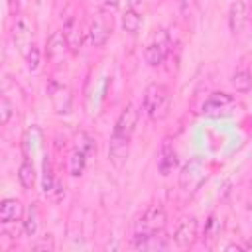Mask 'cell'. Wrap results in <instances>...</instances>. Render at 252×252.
Segmentation results:
<instances>
[{
  "label": "cell",
  "mask_w": 252,
  "mask_h": 252,
  "mask_svg": "<svg viewBox=\"0 0 252 252\" xmlns=\"http://www.w3.org/2000/svg\"><path fill=\"white\" fill-rule=\"evenodd\" d=\"M24 219V205L18 199H4L0 203V222L10 224Z\"/></svg>",
  "instance_id": "15"
},
{
  "label": "cell",
  "mask_w": 252,
  "mask_h": 252,
  "mask_svg": "<svg viewBox=\"0 0 252 252\" xmlns=\"http://www.w3.org/2000/svg\"><path fill=\"white\" fill-rule=\"evenodd\" d=\"M248 22V12H246V4L244 0H234L228 8V26H230V32L234 35H238L244 26Z\"/></svg>",
  "instance_id": "11"
},
{
  "label": "cell",
  "mask_w": 252,
  "mask_h": 252,
  "mask_svg": "<svg viewBox=\"0 0 252 252\" xmlns=\"http://www.w3.org/2000/svg\"><path fill=\"white\" fill-rule=\"evenodd\" d=\"M55 177H53V167H51V161H49V158L45 156V159H43V193H45V197L51 193V189H53V185H55Z\"/></svg>",
  "instance_id": "23"
},
{
  "label": "cell",
  "mask_w": 252,
  "mask_h": 252,
  "mask_svg": "<svg viewBox=\"0 0 252 252\" xmlns=\"http://www.w3.org/2000/svg\"><path fill=\"white\" fill-rule=\"evenodd\" d=\"M197 240V219L195 217H183L173 232V242L179 248H189Z\"/></svg>",
  "instance_id": "7"
},
{
  "label": "cell",
  "mask_w": 252,
  "mask_h": 252,
  "mask_svg": "<svg viewBox=\"0 0 252 252\" xmlns=\"http://www.w3.org/2000/svg\"><path fill=\"white\" fill-rule=\"evenodd\" d=\"M12 39H14V45L18 47V51L22 55H26L30 51V47L33 45V41H32V28L28 26L26 20H18L16 22L14 32H12Z\"/></svg>",
  "instance_id": "12"
},
{
  "label": "cell",
  "mask_w": 252,
  "mask_h": 252,
  "mask_svg": "<svg viewBox=\"0 0 252 252\" xmlns=\"http://www.w3.org/2000/svg\"><path fill=\"white\" fill-rule=\"evenodd\" d=\"M138 118H140L138 108H136L134 104H126V106L120 110L112 132H116V134H120V136L132 138V134H134V130H136V126H138Z\"/></svg>",
  "instance_id": "8"
},
{
  "label": "cell",
  "mask_w": 252,
  "mask_h": 252,
  "mask_svg": "<svg viewBox=\"0 0 252 252\" xmlns=\"http://www.w3.org/2000/svg\"><path fill=\"white\" fill-rule=\"evenodd\" d=\"M128 156H130V138L112 132L110 142H108V161L116 169H122L124 163L128 161Z\"/></svg>",
  "instance_id": "6"
},
{
  "label": "cell",
  "mask_w": 252,
  "mask_h": 252,
  "mask_svg": "<svg viewBox=\"0 0 252 252\" xmlns=\"http://www.w3.org/2000/svg\"><path fill=\"white\" fill-rule=\"evenodd\" d=\"M203 181V167L199 159H191L183 165L181 173H179V187L183 191H195L199 187V183Z\"/></svg>",
  "instance_id": "9"
},
{
  "label": "cell",
  "mask_w": 252,
  "mask_h": 252,
  "mask_svg": "<svg viewBox=\"0 0 252 252\" xmlns=\"http://www.w3.org/2000/svg\"><path fill=\"white\" fill-rule=\"evenodd\" d=\"M69 45H67V39L63 35V30L61 32H53L49 37H47V45H45V53H47V59L51 61H61L67 53Z\"/></svg>",
  "instance_id": "13"
},
{
  "label": "cell",
  "mask_w": 252,
  "mask_h": 252,
  "mask_svg": "<svg viewBox=\"0 0 252 252\" xmlns=\"http://www.w3.org/2000/svg\"><path fill=\"white\" fill-rule=\"evenodd\" d=\"M24 57H26V63H28V71H32V73L37 71V67H39V49H37L35 43L30 47V51Z\"/></svg>",
  "instance_id": "27"
},
{
  "label": "cell",
  "mask_w": 252,
  "mask_h": 252,
  "mask_svg": "<svg viewBox=\"0 0 252 252\" xmlns=\"http://www.w3.org/2000/svg\"><path fill=\"white\" fill-rule=\"evenodd\" d=\"M122 28H124V32H128L130 35H136V33L140 32V28H142V16H140L136 10L128 8V10L122 14Z\"/></svg>",
  "instance_id": "20"
},
{
  "label": "cell",
  "mask_w": 252,
  "mask_h": 252,
  "mask_svg": "<svg viewBox=\"0 0 252 252\" xmlns=\"http://www.w3.org/2000/svg\"><path fill=\"white\" fill-rule=\"evenodd\" d=\"M112 16H108L104 10H98L94 16H93V20H91V24H89V41H91V45H94V47H102L106 41H108V37H110V33H112Z\"/></svg>",
  "instance_id": "4"
},
{
  "label": "cell",
  "mask_w": 252,
  "mask_h": 252,
  "mask_svg": "<svg viewBox=\"0 0 252 252\" xmlns=\"http://www.w3.org/2000/svg\"><path fill=\"white\" fill-rule=\"evenodd\" d=\"M232 102H234L232 94H228V93H224V91H215V93H211L209 98L205 100L203 112H205V114H213V112H217V110H222V108L230 106Z\"/></svg>",
  "instance_id": "17"
},
{
  "label": "cell",
  "mask_w": 252,
  "mask_h": 252,
  "mask_svg": "<svg viewBox=\"0 0 252 252\" xmlns=\"http://www.w3.org/2000/svg\"><path fill=\"white\" fill-rule=\"evenodd\" d=\"M167 222V213L161 203L150 205L142 217L136 222V234H152V232H161Z\"/></svg>",
  "instance_id": "2"
},
{
  "label": "cell",
  "mask_w": 252,
  "mask_h": 252,
  "mask_svg": "<svg viewBox=\"0 0 252 252\" xmlns=\"http://www.w3.org/2000/svg\"><path fill=\"white\" fill-rule=\"evenodd\" d=\"M47 96L51 100V106L57 114H69L71 112V104H73V96L69 87H65L63 83L49 79L47 81Z\"/></svg>",
  "instance_id": "5"
},
{
  "label": "cell",
  "mask_w": 252,
  "mask_h": 252,
  "mask_svg": "<svg viewBox=\"0 0 252 252\" xmlns=\"http://www.w3.org/2000/svg\"><path fill=\"white\" fill-rule=\"evenodd\" d=\"M230 83H232V87H234L238 93H246V91L252 89V73L246 71V69H238V71L232 75Z\"/></svg>",
  "instance_id": "22"
},
{
  "label": "cell",
  "mask_w": 252,
  "mask_h": 252,
  "mask_svg": "<svg viewBox=\"0 0 252 252\" xmlns=\"http://www.w3.org/2000/svg\"><path fill=\"white\" fill-rule=\"evenodd\" d=\"M47 197H49V201H53V203H59V201L65 197V187L61 185V181H55V185H53V189H51V193H49Z\"/></svg>",
  "instance_id": "28"
},
{
  "label": "cell",
  "mask_w": 252,
  "mask_h": 252,
  "mask_svg": "<svg viewBox=\"0 0 252 252\" xmlns=\"http://www.w3.org/2000/svg\"><path fill=\"white\" fill-rule=\"evenodd\" d=\"M177 165V156H175V150L173 146L169 144V140H165L159 148V154H158V169L161 175H169L173 171V167Z\"/></svg>",
  "instance_id": "16"
},
{
  "label": "cell",
  "mask_w": 252,
  "mask_h": 252,
  "mask_svg": "<svg viewBox=\"0 0 252 252\" xmlns=\"http://www.w3.org/2000/svg\"><path fill=\"white\" fill-rule=\"evenodd\" d=\"M77 148H81L83 152H87L89 156L96 150V144H94V138L89 136L87 132H79L77 134Z\"/></svg>",
  "instance_id": "25"
},
{
  "label": "cell",
  "mask_w": 252,
  "mask_h": 252,
  "mask_svg": "<svg viewBox=\"0 0 252 252\" xmlns=\"http://www.w3.org/2000/svg\"><path fill=\"white\" fill-rule=\"evenodd\" d=\"M134 248L136 250H144V252H159V250H167L169 242L161 232L136 234L134 236Z\"/></svg>",
  "instance_id": "10"
},
{
  "label": "cell",
  "mask_w": 252,
  "mask_h": 252,
  "mask_svg": "<svg viewBox=\"0 0 252 252\" xmlns=\"http://www.w3.org/2000/svg\"><path fill=\"white\" fill-rule=\"evenodd\" d=\"M18 181L24 189H32L35 185V169L30 159H24L18 167Z\"/></svg>",
  "instance_id": "19"
},
{
  "label": "cell",
  "mask_w": 252,
  "mask_h": 252,
  "mask_svg": "<svg viewBox=\"0 0 252 252\" xmlns=\"http://www.w3.org/2000/svg\"><path fill=\"white\" fill-rule=\"evenodd\" d=\"M63 35L67 39V45H69V51L71 53H77L81 49V43H83V32H81V22L77 18H69L63 26Z\"/></svg>",
  "instance_id": "14"
},
{
  "label": "cell",
  "mask_w": 252,
  "mask_h": 252,
  "mask_svg": "<svg viewBox=\"0 0 252 252\" xmlns=\"http://www.w3.org/2000/svg\"><path fill=\"white\" fill-rule=\"evenodd\" d=\"M220 228H222V222L219 220V217L217 215H211L209 220H207V224H205V238H209V240L217 238L220 234Z\"/></svg>",
  "instance_id": "24"
},
{
  "label": "cell",
  "mask_w": 252,
  "mask_h": 252,
  "mask_svg": "<svg viewBox=\"0 0 252 252\" xmlns=\"http://www.w3.org/2000/svg\"><path fill=\"white\" fill-rule=\"evenodd\" d=\"M169 53V35L165 30H154L146 49H144V59L150 67H158L163 63V59Z\"/></svg>",
  "instance_id": "3"
},
{
  "label": "cell",
  "mask_w": 252,
  "mask_h": 252,
  "mask_svg": "<svg viewBox=\"0 0 252 252\" xmlns=\"http://www.w3.org/2000/svg\"><path fill=\"white\" fill-rule=\"evenodd\" d=\"M37 219H39V215H37V207L33 203L24 211V220H22L24 222V232L28 236H33L37 232Z\"/></svg>",
  "instance_id": "21"
},
{
  "label": "cell",
  "mask_w": 252,
  "mask_h": 252,
  "mask_svg": "<svg viewBox=\"0 0 252 252\" xmlns=\"http://www.w3.org/2000/svg\"><path fill=\"white\" fill-rule=\"evenodd\" d=\"M118 2H120V0H104V4H106V6H112V8L118 6Z\"/></svg>",
  "instance_id": "29"
},
{
  "label": "cell",
  "mask_w": 252,
  "mask_h": 252,
  "mask_svg": "<svg viewBox=\"0 0 252 252\" xmlns=\"http://www.w3.org/2000/svg\"><path fill=\"white\" fill-rule=\"evenodd\" d=\"M144 110L154 122H161L171 110V93L161 83H150L144 91Z\"/></svg>",
  "instance_id": "1"
},
{
  "label": "cell",
  "mask_w": 252,
  "mask_h": 252,
  "mask_svg": "<svg viewBox=\"0 0 252 252\" xmlns=\"http://www.w3.org/2000/svg\"><path fill=\"white\" fill-rule=\"evenodd\" d=\"M12 114H14L12 102L8 100V96H2V100H0V124L6 126L10 122V118H12Z\"/></svg>",
  "instance_id": "26"
},
{
  "label": "cell",
  "mask_w": 252,
  "mask_h": 252,
  "mask_svg": "<svg viewBox=\"0 0 252 252\" xmlns=\"http://www.w3.org/2000/svg\"><path fill=\"white\" fill-rule=\"evenodd\" d=\"M87 158H89V154L75 146V148L71 150V154H69V159H67V171H69L73 177H79V175L85 171Z\"/></svg>",
  "instance_id": "18"
}]
</instances>
